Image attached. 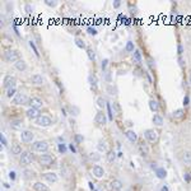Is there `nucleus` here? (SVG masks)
I'll use <instances>...</instances> for the list:
<instances>
[{
	"label": "nucleus",
	"instance_id": "1",
	"mask_svg": "<svg viewBox=\"0 0 191 191\" xmlns=\"http://www.w3.org/2000/svg\"><path fill=\"white\" fill-rule=\"evenodd\" d=\"M4 59L7 60L8 62H17L18 60H21V54H19L18 50H14V48H8V50L4 51Z\"/></svg>",
	"mask_w": 191,
	"mask_h": 191
},
{
	"label": "nucleus",
	"instance_id": "2",
	"mask_svg": "<svg viewBox=\"0 0 191 191\" xmlns=\"http://www.w3.org/2000/svg\"><path fill=\"white\" fill-rule=\"evenodd\" d=\"M50 148L48 143L46 140H38V141H34L33 145H32V149L33 152H37V153H46Z\"/></svg>",
	"mask_w": 191,
	"mask_h": 191
},
{
	"label": "nucleus",
	"instance_id": "3",
	"mask_svg": "<svg viewBox=\"0 0 191 191\" xmlns=\"http://www.w3.org/2000/svg\"><path fill=\"white\" fill-rule=\"evenodd\" d=\"M144 136H145L147 140L152 144L157 143L158 139H159V134H158V131L154 130V129H147L145 131H144Z\"/></svg>",
	"mask_w": 191,
	"mask_h": 191
},
{
	"label": "nucleus",
	"instance_id": "4",
	"mask_svg": "<svg viewBox=\"0 0 191 191\" xmlns=\"http://www.w3.org/2000/svg\"><path fill=\"white\" fill-rule=\"evenodd\" d=\"M33 154H32L31 152H23L21 154V158H19V162H21L22 166H29L32 162H33Z\"/></svg>",
	"mask_w": 191,
	"mask_h": 191
},
{
	"label": "nucleus",
	"instance_id": "5",
	"mask_svg": "<svg viewBox=\"0 0 191 191\" xmlns=\"http://www.w3.org/2000/svg\"><path fill=\"white\" fill-rule=\"evenodd\" d=\"M15 83H17V79L15 76L13 75H5L4 79H3V87L5 89H9V88H15Z\"/></svg>",
	"mask_w": 191,
	"mask_h": 191
},
{
	"label": "nucleus",
	"instance_id": "6",
	"mask_svg": "<svg viewBox=\"0 0 191 191\" xmlns=\"http://www.w3.org/2000/svg\"><path fill=\"white\" fill-rule=\"evenodd\" d=\"M12 102L14 103V105H26V103H28V102H29V99L27 98L26 93L18 92V93L14 96V98L12 99Z\"/></svg>",
	"mask_w": 191,
	"mask_h": 191
},
{
	"label": "nucleus",
	"instance_id": "7",
	"mask_svg": "<svg viewBox=\"0 0 191 191\" xmlns=\"http://www.w3.org/2000/svg\"><path fill=\"white\" fill-rule=\"evenodd\" d=\"M36 125L42 126V127L50 126V125H52V120H51L48 116H46V115H41V116L36 120Z\"/></svg>",
	"mask_w": 191,
	"mask_h": 191
},
{
	"label": "nucleus",
	"instance_id": "8",
	"mask_svg": "<svg viewBox=\"0 0 191 191\" xmlns=\"http://www.w3.org/2000/svg\"><path fill=\"white\" fill-rule=\"evenodd\" d=\"M34 139V134L31 130H22L21 131V140L23 143H32Z\"/></svg>",
	"mask_w": 191,
	"mask_h": 191
},
{
	"label": "nucleus",
	"instance_id": "9",
	"mask_svg": "<svg viewBox=\"0 0 191 191\" xmlns=\"http://www.w3.org/2000/svg\"><path fill=\"white\" fill-rule=\"evenodd\" d=\"M94 121H96V124H98V125H106V122H107V117H106L105 111H98V112L96 113Z\"/></svg>",
	"mask_w": 191,
	"mask_h": 191
},
{
	"label": "nucleus",
	"instance_id": "10",
	"mask_svg": "<svg viewBox=\"0 0 191 191\" xmlns=\"http://www.w3.org/2000/svg\"><path fill=\"white\" fill-rule=\"evenodd\" d=\"M26 115H27V117H28L29 120H34V121H36L38 117L41 116L40 111H38L37 108H33V107H29L28 110L26 111Z\"/></svg>",
	"mask_w": 191,
	"mask_h": 191
},
{
	"label": "nucleus",
	"instance_id": "11",
	"mask_svg": "<svg viewBox=\"0 0 191 191\" xmlns=\"http://www.w3.org/2000/svg\"><path fill=\"white\" fill-rule=\"evenodd\" d=\"M29 106L31 107H33V108H41L43 106V101L41 99V98H38V97H32V98H29Z\"/></svg>",
	"mask_w": 191,
	"mask_h": 191
},
{
	"label": "nucleus",
	"instance_id": "12",
	"mask_svg": "<svg viewBox=\"0 0 191 191\" xmlns=\"http://www.w3.org/2000/svg\"><path fill=\"white\" fill-rule=\"evenodd\" d=\"M92 173H93V176L96 178H102V177L105 176V170H103V167L96 164V166H93V168H92Z\"/></svg>",
	"mask_w": 191,
	"mask_h": 191
},
{
	"label": "nucleus",
	"instance_id": "13",
	"mask_svg": "<svg viewBox=\"0 0 191 191\" xmlns=\"http://www.w3.org/2000/svg\"><path fill=\"white\" fill-rule=\"evenodd\" d=\"M54 162V158L50 154H41L40 157V163L42 166H51Z\"/></svg>",
	"mask_w": 191,
	"mask_h": 191
},
{
	"label": "nucleus",
	"instance_id": "14",
	"mask_svg": "<svg viewBox=\"0 0 191 191\" xmlns=\"http://www.w3.org/2000/svg\"><path fill=\"white\" fill-rule=\"evenodd\" d=\"M180 159L185 164H191V151H184L180 154Z\"/></svg>",
	"mask_w": 191,
	"mask_h": 191
},
{
	"label": "nucleus",
	"instance_id": "15",
	"mask_svg": "<svg viewBox=\"0 0 191 191\" xmlns=\"http://www.w3.org/2000/svg\"><path fill=\"white\" fill-rule=\"evenodd\" d=\"M29 82H31L32 84H34V86H42L45 79H43V76L41 74H33L29 78Z\"/></svg>",
	"mask_w": 191,
	"mask_h": 191
},
{
	"label": "nucleus",
	"instance_id": "16",
	"mask_svg": "<svg viewBox=\"0 0 191 191\" xmlns=\"http://www.w3.org/2000/svg\"><path fill=\"white\" fill-rule=\"evenodd\" d=\"M42 176H43V178H45L47 182H50V184H55V182L57 181V174L55 173V172H46V173H43Z\"/></svg>",
	"mask_w": 191,
	"mask_h": 191
},
{
	"label": "nucleus",
	"instance_id": "17",
	"mask_svg": "<svg viewBox=\"0 0 191 191\" xmlns=\"http://www.w3.org/2000/svg\"><path fill=\"white\" fill-rule=\"evenodd\" d=\"M33 189H34V191H50V189H48L47 185H45L43 182H40V181L34 182V184H33Z\"/></svg>",
	"mask_w": 191,
	"mask_h": 191
},
{
	"label": "nucleus",
	"instance_id": "18",
	"mask_svg": "<svg viewBox=\"0 0 191 191\" xmlns=\"http://www.w3.org/2000/svg\"><path fill=\"white\" fill-rule=\"evenodd\" d=\"M125 136H126V138L129 139V141H131V143H135V141L138 140V135H136V133L134 131V130H126V131H125Z\"/></svg>",
	"mask_w": 191,
	"mask_h": 191
},
{
	"label": "nucleus",
	"instance_id": "19",
	"mask_svg": "<svg viewBox=\"0 0 191 191\" xmlns=\"http://www.w3.org/2000/svg\"><path fill=\"white\" fill-rule=\"evenodd\" d=\"M172 116H173L174 120H182L185 117V110L184 108H177V110L173 111Z\"/></svg>",
	"mask_w": 191,
	"mask_h": 191
},
{
	"label": "nucleus",
	"instance_id": "20",
	"mask_svg": "<svg viewBox=\"0 0 191 191\" xmlns=\"http://www.w3.org/2000/svg\"><path fill=\"white\" fill-rule=\"evenodd\" d=\"M110 185H111V190L113 191H120L122 189V182L120 180H112Z\"/></svg>",
	"mask_w": 191,
	"mask_h": 191
},
{
	"label": "nucleus",
	"instance_id": "21",
	"mask_svg": "<svg viewBox=\"0 0 191 191\" xmlns=\"http://www.w3.org/2000/svg\"><path fill=\"white\" fill-rule=\"evenodd\" d=\"M14 66H15V69H17V70H19V72H24V70L27 69V62L24 61L23 59H21V60H18V61L15 62Z\"/></svg>",
	"mask_w": 191,
	"mask_h": 191
},
{
	"label": "nucleus",
	"instance_id": "22",
	"mask_svg": "<svg viewBox=\"0 0 191 191\" xmlns=\"http://www.w3.org/2000/svg\"><path fill=\"white\" fill-rule=\"evenodd\" d=\"M152 121H153V124H154L155 126H162V125H163V117L160 116V115H158V113H154V115H153V117H152Z\"/></svg>",
	"mask_w": 191,
	"mask_h": 191
},
{
	"label": "nucleus",
	"instance_id": "23",
	"mask_svg": "<svg viewBox=\"0 0 191 191\" xmlns=\"http://www.w3.org/2000/svg\"><path fill=\"white\" fill-rule=\"evenodd\" d=\"M149 108H151L152 112H158L159 110V103H158L157 99H149Z\"/></svg>",
	"mask_w": 191,
	"mask_h": 191
},
{
	"label": "nucleus",
	"instance_id": "24",
	"mask_svg": "<svg viewBox=\"0 0 191 191\" xmlns=\"http://www.w3.org/2000/svg\"><path fill=\"white\" fill-rule=\"evenodd\" d=\"M22 126H23L22 120H12V122H10V127L14 130H22Z\"/></svg>",
	"mask_w": 191,
	"mask_h": 191
},
{
	"label": "nucleus",
	"instance_id": "25",
	"mask_svg": "<svg viewBox=\"0 0 191 191\" xmlns=\"http://www.w3.org/2000/svg\"><path fill=\"white\" fill-rule=\"evenodd\" d=\"M155 174H157V177H158V178H160V180H164L166 177H167V171H166L163 167L155 168Z\"/></svg>",
	"mask_w": 191,
	"mask_h": 191
},
{
	"label": "nucleus",
	"instance_id": "26",
	"mask_svg": "<svg viewBox=\"0 0 191 191\" xmlns=\"http://www.w3.org/2000/svg\"><path fill=\"white\" fill-rule=\"evenodd\" d=\"M139 152H140V154L143 155V157H147V155L149 154V149H148V147H147V144H144V143H141V144H139Z\"/></svg>",
	"mask_w": 191,
	"mask_h": 191
},
{
	"label": "nucleus",
	"instance_id": "27",
	"mask_svg": "<svg viewBox=\"0 0 191 191\" xmlns=\"http://www.w3.org/2000/svg\"><path fill=\"white\" fill-rule=\"evenodd\" d=\"M88 82H89V84H91V87H92V89H96L97 88V86H98V79H97V76L93 75V74H91L88 76Z\"/></svg>",
	"mask_w": 191,
	"mask_h": 191
},
{
	"label": "nucleus",
	"instance_id": "28",
	"mask_svg": "<svg viewBox=\"0 0 191 191\" xmlns=\"http://www.w3.org/2000/svg\"><path fill=\"white\" fill-rule=\"evenodd\" d=\"M22 147L19 145V144H13L12 145V154L14 155H21L22 154Z\"/></svg>",
	"mask_w": 191,
	"mask_h": 191
},
{
	"label": "nucleus",
	"instance_id": "29",
	"mask_svg": "<svg viewBox=\"0 0 191 191\" xmlns=\"http://www.w3.org/2000/svg\"><path fill=\"white\" fill-rule=\"evenodd\" d=\"M133 57H134V60H135L138 64H141L143 62V57H141V52L139 50H135L133 52Z\"/></svg>",
	"mask_w": 191,
	"mask_h": 191
},
{
	"label": "nucleus",
	"instance_id": "30",
	"mask_svg": "<svg viewBox=\"0 0 191 191\" xmlns=\"http://www.w3.org/2000/svg\"><path fill=\"white\" fill-rule=\"evenodd\" d=\"M97 149H98V152H106L107 151V144H106V141L101 139L97 144Z\"/></svg>",
	"mask_w": 191,
	"mask_h": 191
},
{
	"label": "nucleus",
	"instance_id": "31",
	"mask_svg": "<svg viewBox=\"0 0 191 191\" xmlns=\"http://www.w3.org/2000/svg\"><path fill=\"white\" fill-rule=\"evenodd\" d=\"M88 157H89V159L93 160V162H98V160L101 159V154L98 152H91Z\"/></svg>",
	"mask_w": 191,
	"mask_h": 191
},
{
	"label": "nucleus",
	"instance_id": "32",
	"mask_svg": "<svg viewBox=\"0 0 191 191\" xmlns=\"http://www.w3.org/2000/svg\"><path fill=\"white\" fill-rule=\"evenodd\" d=\"M106 155H107V160H108L110 163L115 162V159H116V153H115L113 151H108Z\"/></svg>",
	"mask_w": 191,
	"mask_h": 191
},
{
	"label": "nucleus",
	"instance_id": "33",
	"mask_svg": "<svg viewBox=\"0 0 191 191\" xmlns=\"http://www.w3.org/2000/svg\"><path fill=\"white\" fill-rule=\"evenodd\" d=\"M87 55L91 61H96V52L93 51V48H87Z\"/></svg>",
	"mask_w": 191,
	"mask_h": 191
},
{
	"label": "nucleus",
	"instance_id": "34",
	"mask_svg": "<svg viewBox=\"0 0 191 191\" xmlns=\"http://www.w3.org/2000/svg\"><path fill=\"white\" fill-rule=\"evenodd\" d=\"M75 45H76V47H79V48H86V43H84V41L79 37L75 38Z\"/></svg>",
	"mask_w": 191,
	"mask_h": 191
},
{
	"label": "nucleus",
	"instance_id": "35",
	"mask_svg": "<svg viewBox=\"0 0 191 191\" xmlns=\"http://www.w3.org/2000/svg\"><path fill=\"white\" fill-rule=\"evenodd\" d=\"M18 92H17V89L15 88H9V89H7V97L8 98H14V96L17 94Z\"/></svg>",
	"mask_w": 191,
	"mask_h": 191
},
{
	"label": "nucleus",
	"instance_id": "36",
	"mask_svg": "<svg viewBox=\"0 0 191 191\" xmlns=\"http://www.w3.org/2000/svg\"><path fill=\"white\" fill-rule=\"evenodd\" d=\"M96 102H97V105H98V107H99V108H105V106H106V101L103 99V97H98Z\"/></svg>",
	"mask_w": 191,
	"mask_h": 191
},
{
	"label": "nucleus",
	"instance_id": "37",
	"mask_svg": "<svg viewBox=\"0 0 191 191\" xmlns=\"http://www.w3.org/2000/svg\"><path fill=\"white\" fill-rule=\"evenodd\" d=\"M23 173H24V177H26V178H31V177L34 176V172L32 170H24Z\"/></svg>",
	"mask_w": 191,
	"mask_h": 191
},
{
	"label": "nucleus",
	"instance_id": "38",
	"mask_svg": "<svg viewBox=\"0 0 191 191\" xmlns=\"http://www.w3.org/2000/svg\"><path fill=\"white\" fill-rule=\"evenodd\" d=\"M126 51H129V52H134V43L131 42V41H129V42L126 43Z\"/></svg>",
	"mask_w": 191,
	"mask_h": 191
},
{
	"label": "nucleus",
	"instance_id": "39",
	"mask_svg": "<svg viewBox=\"0 0 191 191\" xmlns=\"http://www.w3.org/2000/svg\"><path fill=\"white\" fill-rule=\"evenodd\" d=\"M29 46H31V48H33V52H34V55H36L37 57L40 56V54H38V50H37L36 45H34V43H33V41H29Z\"/></svg>",
	"mask_w": 191,
	"mask_h": 191
},
{
	"label": "nucleus",
	"instance_id": "40",
	"mask_svg": "<svg viewBox=\"0 0 191 191\" xmlns=\"http://www.w3.org/2000/svg\"><path fill=\"white\" fill-rule=\"evenodd\" d=\"M45 4L47 5V7H56L57 5V1H55V0H45Z\"/></svg>",
	"mask_w": 191,
	"mask_h": 191
},
{
	"label": "nucleus",
	"instance_id": "41",
	"mask_svg": "<svg viewBox=\"0 0 191 191\" xmlns=\"http://www.w3.org/2000/svg\"><path fill=\"white\" fill-rule=\"evenodd\" d=\"M158 191H170V187H168L167 184H162L158 187Z\"/></svg>",
	"mask_w": 191,
	"mask_h": 191
},
{
	"label": "nucleus",
	"instance_id": "42",
	"mask_svg": "<svg viewBox=\"0 0 191 191\" xmlns=\"http://www.w3.org/2000/svg\"><path fill=\"white\" fill-rule=\"evenodd\" d=\"M178 65L182 68V69H184L185 65H186V62H185V59H184L182 56H178Z\"/></svg>",
	"mask_w": 191,
	"mask_h": 191
},
{
	"label": "nucleus",
	"instance_id": "43",
	"mask_svg": "<svg viewBox=\"0 0 191 191\" xmlns=\"http://www.w3.org/2000/svg\"><path fill=\"white\" fill-rule=\"evenodd\" d=\"M177 54H178V56H182V54H184V47H182L181 43L177 45Z\"/></svg>",
	"mask_w": 191,
	"mask_h": 191
},
{
	"label": "nucleus",
	"instance_id": "44",
	"mask_svg": "<svg viewBox=\"0 0 191 191\" xmlns=\"http://www.w3.org/2000/svg\"><path fill=\"white\" fill-rule=\"evenodd\" d=\"M184 180L186 182L191 181V173H190V172H185V173H184Z\"/></svg>",
	"mask_w": 191,
	"mask_h": 191
},
{
	"label": "nucleus",
	"instance_id": "45",
	"mask_svg": "<svg viewBox=\"0 0 191 191\" xmlns=\"http://www.w3.org/2000/svg\"><path fill=\"white\" fill-rule=\"evenodd\" d=\"M87 32H88L89 34H97V29H96L94 27H88V28H87Z\"/></svg>",
	"mask_w": 191,
	"mask_h": 191
},
{
	"label": "nucleus",
	"instance_id": "46",
	"mask_svg": "<svg viewBox=\"0 0 191 191\" xmlns=\"http://www.w3.org/2000/svg\"><path fill=\"white\" fill-rule=\"evenodd\" d=\"M0 140H1V143H3V145H4V147L8 145V141H7V139H5L4 134H1V135H0Z\"/></svg>",
	"mask_w": 191,
	"mask_h": 191
},
{
	"label": "nucleus",
	"instance_id": "47",
	"mask_svg": "<svg viewBox=\"0 0 191 191\" xmlns=\"http://www.w3.org/2000/svg\"><path fill=\"white\" fill-rule=\"evenodd\" d=\"M24 10H26V12H27V13H28V14H29V13H32V10H33V8H32V5L27 4L26 7H24Z\"/></svg>",
	"mask_w": 191,
	"mask_h": 191
},
{
	"label": "nucleus",
	"instance_id": "48",
	"mask_svg": "<svg viewBox=\"0 0 191 191\" xmlns=\"http://www.w3.org/2000/svg\"><path fill=\"white\" fill-rule=\"evenodd\" d=\"M107 64H108V60L105 59L102 61V64H101V68H102V70H106V68H107Z\"/></svg>",
	"mask_w": 191,
	"mask_h": 191
},
{
	"label": "nucleus",
	"instance_id": "49",
	"mask_svg": "<svg viewBox=\"0 0 191 191\" xmlns=\"http://www.w3.org/2000/svg\"><path fill=\"white\" fill-rule=\"evenodd\" d=\"M59 151H60V153L66 152V147H65V144H59Z\"/></svg>",
	"mask_w": 191,
	"mask_h": 191
},
{
	"label": "nucleus",
	"instance_id": "50",
	"mask_svg": "<svg viewBox=\"0 0 191 191\" xmlns=\"http://www.w3.org/2000/svg\"><path fill=\"white\" fill-rule=\"evenodd\" d=\"M189 103H190V97L186 94L184 97V106H189Z\"/></svg>",
	"mask_w": 191,
	"mask_h": 191
},
{
	"label": "nucleus",
	"instance_id": "51",
	"mask_svg": "<svg viewBox=\"0 0 191 191\" xmlns=\"http://www.w3.org/2000/svg\"><path fill=\"white\" fill-rule=\"evenodd\" d=\"M107 108H108V119L112 120L113 119V115H112V111H111V105H107Z\"/></svg>",
	"mask_w": 191,
	"mask_h": 191
},
{
	"label": "nucleus",
	"instance_id": "52",
	"mask_svg": "<svg viewBox=\"0 0 191 191\" xmlns=\"http://www.w3.org/2000/svg\"><path fill=\"white\" fill-rule=\"evenodd\" d=\"M75 140H76V143H80V141L84 140V138L82 135H79V134H76V135H75Z\"/></svg>",
	"mask_w": 191,
	"mask_h": 191
},
{
	"label": "nucleus",
	"instance_id": "53",
	"mask_svg": "<svg viewBox=\"0 0 191 191\" xmlns=\"http://www.w3.org/2000/svg\"><path fill=\"white\" fill-rule=\"evenodd\" d=\"M120 5H121V1H120V0H115L113 1V8H119Z\"/></svg>",
	"mask_w": 191,
	"mask_h": 191
},
{
	"label": "nucleus",
	"instance_id": "54",
	"mask_svg": "<svg viewBox=\"0 0 191 191\" xmlns=\"http://www.w3.org/2000/svg\"><path fill=\"white\" fill-rule=\"evenodd\" d=\"M9 177H10L12 180H15V172H14V171H10V172H9Z\"/></svg>",
	"mask_w": 191,
	"mask_h": 191
},
{
	"label": "nucleus",
	"instance_id": "55",
	"mask_svg": "<svg viewBox=\"0 0 191 191\" xmlns=\"http://www.w3.org/2000/svg\"><path fill=\"white\" fill-rule=\"evenodd\" d=\"M70 149H72V151H73V152H75V147H74V145H73V144H70Z\"/></svg>",
	"mask_w": 191,
	"mask_h": 191
},
{
	"label": "nucleus",
	"instance_id": "56",
	"mask_svg": "<svg viewBox=\"0 0 191 191\" xmlns=\"http://www.w3.org/2000/svg\"><path fill=\"white\" fill-rule=\"evenodd\" d=\"M190 83H191V74H190Z\"/></svg>",
	"mask_w": 191,
	"mask_h": 191
}]
</instances>
